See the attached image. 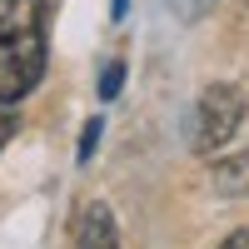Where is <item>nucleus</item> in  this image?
I'll return each instance as SVG.
<instances>
[{
	"label": "nucleus",
	"mask_w": 249,
	"mask_h": 249,
	"mask_svg": "<svg viewBox=\"0 0 249 249\" xmlns=\"http://www.w3.org/2000/svg\"><path fill=\"white\" fill-rule=\"evenodd\" d=\"M45 75V0H0V105L25 100Z\"/></svg>",
	"instance_id": "f257e3e1"
},
{
	"label": "nucleus",
	"mask_w": 249,
	"mask_h": 249,
	"mask_svg": "<svg viewBox=\"0 0 249 249\" xmlns=\"http://www.w3.org/2000/svg\"><path fill=\"white\" fill-rule=\"evenodd\" d=\"M239 120H244V95L234 85H210L199 95V105H195V135H190V144H195V150H219V144L239 130Z\"/></svg>",
	"instance_id": "f03ea898"
},
{
	"label": "nucleus",
	"mask_w": 249,
	"mask_h": 249,
	"mask_svg": "<svg viewBox=\"0 0 249 249\" xmlns=\"http://www.w3.org/2000/svg\"><path fill=\"white\" fill-rule=\"evenodd\" d=\"M75 249H120V234H115V219L105 204H85L75 219Z\"/></svg>",
	"instance_id": "7ed1b4c3"
},
{
	"label": "nucleus",
	"mask_w": 249,
	"mask_h": 249,
	"mask_svg": "<svg viewBox=\"0 0 249 249\" xmlns=\"http://www.w3.org/2000/svg\"><path fill=\"white\" fill-rule=\"evenodd\" d=\"M214 190H219V195H244V190H249V155L214 164Z\"/></svg>",
	"instance_id": "20e7f679"
},
{
	"label": "nucleus",
	"mask_w": 249,
	"mask_h": 249,
	"mask_svg": "<svg viewBox=\"0 0 249 249\" xmlns=\"http://www.w3.org/2000/svg\"><path fill=\"white\" fill-rule=\"evenodd\" d=\"M120 85H124V65H120V60H110V65H105V75H100V95H105V100H115V95H120Z\"/></svg>",
	"instance_id": "39448f33"
},
{
	"label": "nucleus",
	"mask_w": 249,
	"mask_h": 249,
	"mask_svg": "<svg viewBox=\"0 0 249 249\" xmlns=\"http://www.w3.org/2000/svg\"><path fill=\"white\" fill-rule=\"evenodd\" d=\"M100 130H105L100 120H90V124H85V135H80V160H90V155H95V144H100Z\"/></svg>",
	"instance_id": "423d86ee"
},
{
	"label": "nucleus",
	"mask_w": 249,
	"mask_h": 249,
	"mask_svg": "<svg viewBox=\"0 0 249 249\" xmlns=\"http://www.w3.org/2000/svg\"><path fill=\"white\" fill-rule=\"evenodd\" d=\"M10 130H15V120H10V110L0 105V150H5V140H10Z\"/></svg>",
	"instance_id": "0eeeda50"
},
{
	"label": "nucleus",
	"mask_w": 249,
	"mask_h": 249,
	"mask_svg": "<svg viewBox=\"0 0 249 249\" xmlns=\"http://www.w3.org/2000/svg\"><path fill=\"white\" fill-rule=\"evenodd\" d=\"M219 249H249V230H239V234H230V239H224Z\"/></svg>",
	"instance_id": "6e6552de"
},
{
	"label": "nucleus",
	"mask_w": 249,
	"mask_h": 249,
	"mask_svg": "<svg viewBox=\"0 0 249 249\" xmlns=\"http://www.w3.org/2000/svg\"><path fill=\"white\" fill-rule=\"evenodd\" d=\"M120 15H124V0H115V20H120Z\"/></svg>",
	"instance_id": "1a4fd4ad"
}]
</instances>
